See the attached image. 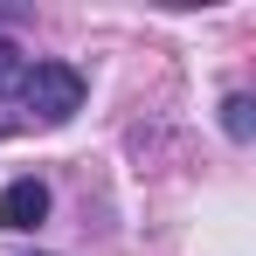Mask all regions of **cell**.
Masks as SVG:
<instances>
[{
	"instance_id": "1",
	"label": "cell",
	"mask_w": 256,
	"mask_h": 256,
	"mask_svg": "<svg viewBox=\"0 0 256 256\" xmlns=\"http://www.w3.org/2000/svg\"><path fill=\"white\" fill-rule=\"evenodd\" d=\"M42 214H48V187L42 180H14L0 194V228H42Z\"/></svg>"
},
{
	"instance_id": "2",
	"label": "cell",
	"mask_w": 256,
	"mask_h": 256,
	"mask_svg": "<svg viewBox=\"0 0 256 256\" xmlns=\"http://www.w3.org/2000/svg\"><path fill=\"white\" fill-rule=\"evenodd\" d=\"M222 111H228V118H222V125H228V138H250V97H228Z\"/></svg>"
}]
</instances>
